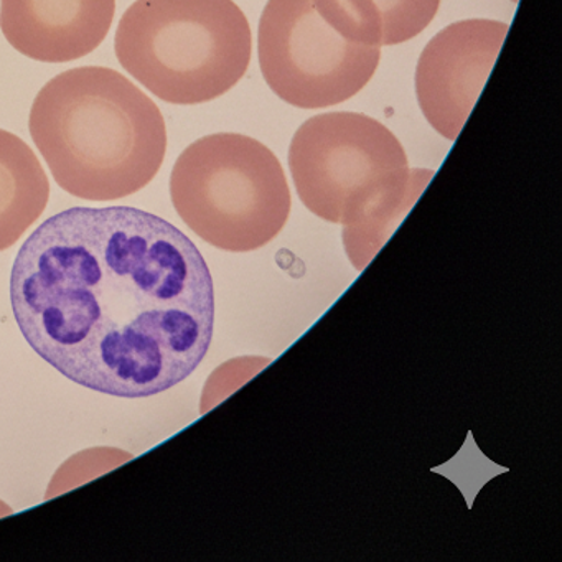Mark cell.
<instances>
[{"mask_svg":"<svg viewBox=\"0 0 562 562\" xmlns=\"http://www.w3.org/2000/svg\"><path fill=\"white\" fill-rule=\"evenodd\" d=\"M15 322L42 360L110 396H154L202 363L215 289L195 243L131 206L65 210L15 258Z\"/></svg>","mask_w":562,"mask_h":562,"instance_id":"obj_1","label":"cell"},{"mask_svg":"<svg viewBox=\"0 0 562 562\" xmlns=\"http://www.w3.org/2000/svg\"><path fill=\"white\" fill-rule=\"evenodd\" d=\"M29 130L58 187L88 202L140 192L166 160L160 108L106 67L52 78L32 104Z\"/></svg>","mask_w":562,"mask_h":562,"instance_id":"obj_2","label":"cell"},{"mask_svg":"<svg viewBox=\"0 0 562 562\" xmlns=\"http://www.w3.org/2000/svg\"><path fill=\"white\" fill-rule=\"evenodd\" d=\"M289 169L307 210L347 229L386 228L406 215L434 176L409 169L400 139L360 113L305 121L292 137Z\"/></svg>","mask_w":562,"mask_h":562,"instance_id":"obj_3","label":"cell"},{"mask_svg":"<svg viewBox=\"0 0 562 562\" xmlns=\"http://www.w3.org/2000/svg\"><path fill=\"white\" fill-rule=\"evenodd\" d=\"M121 67L177 106L210 103L248 71L252 35L233 0H136L114 35Z\"/></svg>","mask_w":562,"mask_h":562,"instance_id":"obj_4","label":"cell"},{"mask_svg":"<svg viewBox=\"0 0 562 562\" xmlns=\"http://www.w3.org/2000/svg\"><path fill=\"white\" fill-rule=\"evenodd\" d=\"M170 199L199 238L229 252L271 243L291 215V189L271 149L243 134L190 144L170 173Z\"/></svg>","mask_w":562,"mask_h":562,"instance_id":"obj_5","label":"cell"},{"mask_svg":"<svg viewBox=\"0 0 562 562\" xmlns=\"http://www.w3.org/2000/svg\"><path fill=\"white\" fill-rule=\"evenodd\" d=\"M258 57L266 83L282 101L322 110L370 83L381 48L351 38L327 0H269L259 21Z\"/></svg>","mask_w":562,"mask_h":562,"instance_id":"obj_6","label":"cell"},{"mask_svg":"<svg viewBox=\"0 0 562 562\" xmlns=\"http://www.w3.org/2000/svg\"><path fill=\"white\" fill-rule=\"evenodd\" d=\"M508 34V24L470 19L440 31L420 54L416 94L427 123L447 140L462 133Z\"/></svg>","mask_w":562,"mask_h":562,"instance_id":"obj_7","label":"cell"},{"mask_svg":"<svg viewBox=\"0 0 562 562\" xmlns=\"http://www.w3.org/2000/svg\"><path fill=\"white\" fill-rule=\"evenodd\" d=\"M116 0H0V29L19 54L68 64L93 54L110 34Z\"/></svg>","mask_w":562,"mask_h":562,"instance_id":"obj_8","label":"cell"},{"mask_svg":"<svg viewBox=\"0 0 562 562\" xmlns=\"http://www.w3.org/2000/svg\"><path fill=\"white\" fill-rule=\"evenodd\" d=\"M48 199L50 182L34 150L0 130V251L12 248L41 218Z\"/></svg>","mask_w":562,"mask_h":562,"instance_id":"obj_9","label":"cell"},{"mask_svg":"<svg viewBox=\"0 0 562 562\" xmlns=\"http://www.w3.org/2000/svg\"><path fill=\"white\" fill-rule=\"evenodd\" d=\"M345 31L371 47L404 44L423 34L440 0H327Z\"/></svg>","mask_w":562,"mask_h":562,"instance_id":"obj_10","label":"cell"},{"mask_svg":"<svg viewBox=\"0 0 562 562\" xmlns=\"http://www.w3.org/2000/svg\"><path fill=\"white\" fill-rule=\"evenodd\" d=\"M11 515V508L4 503L0 502V516Z\"/></svg>","mask_w":562,"mask_h":562,"instance_id":"obj_11","label":"cell"},{"mask_svg":"<svg viewBox=\"0 0 562 562\" xmlns=\"http://www.w3.org/2000/svg\"><path fill=\"white\" fill-rule=\"evenodd\" d=\"M512 2H518V0H512Z\"/></svg>","mask_w":562,"mask_h":562,"instance_id":"obj_12","label":"cell"}]
</instances>
